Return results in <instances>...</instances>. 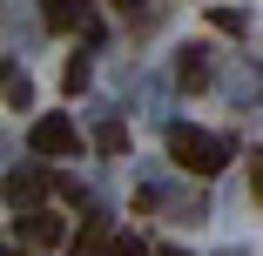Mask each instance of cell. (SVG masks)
Returning a JSON list of instances; mask_svg holds the SVG:
<instances>
[{"label": "cell", "instance_id": "obj_1", "mask_svg": "<svg viewBox=\"0 0 263 256\" xmlns=\"http://www.w3.org/2000/svg\"><path fill=\"white\" fill-rule=\"evenodd\" d=\"M169 162L189 169V175H223V169H230V142H216V135L176 122V128H169Z\"/></svg>", "mask_w": 263, "mask_h": 256}, {"label": "cell", "instance_id": "obj_2", "mask_svg": "<svg viewBox=\"0 0 263 256\" xmlns=\"http://www.w3.org/2000/svg\"><path fill=\"white\" fill-rule=\"evenodd\" d=\"M27 142H34V155H74V148H81V135H74L68 115H41L27 128Z\"/></svg>", "mask_w": 263, "mask_h": 256}, {"label": "cell", "instance_id": "obj_3", "mask_svg": "<svg viewBox=\"0 0 263 256\" xmlns=\"http://www.w3.org/2000/svg\"><path fill=\"white\" fill-rule=\"evenodd\" d=\"M47 189H54V175H41V169H14L7 175V202H14V209H41Z\"/></svg>", "mask_w": 263, "mask_h": 256}, {"label": "cell", "instance_id": "obj_4", "mask_svg": "<svg viewBox=\"0 0 263 256\" xmlns=\"http://www.w3.org/2000/svg\"><path fill=\"white\" fill-rule=\"evenodd\" d=\"M61 236H68V229H61L54 216H47V209H27V216H21V243H34V249H47V243H61Z\"/></svg>", "mask_w": 263, "mask_h": 256}, {"label": "cell", "instance_id": "obj_5", "mask_svg": "<svg viewBox=\"0 0 263 256\" xmlns=\"http://www.w3.org/2000/svg\"><path fill=\"white\" fill-rule=\"evenodd\" d=\"M47 27H54V34L88 27V0H47Z\"/></svg>", "mask_w": 263, "mask_h": 256}, {"label": "cell", "instance_id": "obj_6", "mask_svg": "<svg viewBox=\"0 0 263 256\" xmlns=\"http://www.w3.org/2000/svg\"><path fill=\"white\" fill-rule=\"evenodd\" d=\"M0 94H7L14 108H27V101H34V81H27L21 68H0Z\"/></svg>", "mask_w": 263, "mask_h": 256}, {"label": "cell", "instance_id": "obj_7", "mask_svg": "<svg viewBox=\"0 0 263 256\" xmlns=\"http://www.w3.org/2000/svg\"><path fill=\"white\" fill-rule=\"evenodd\" d=\"M176 74H182V88H189V94H196V88H209V68H202V47H182V68H176Z\"/></svg>", "mask_w": 263, "mask_h": 256}, {"label": "cell", "instance_id": "obj_8", "mask_svg": "<svg viewBox=\"0 0 263 256\" xmlns=\"http://www.w3.org/2000/svg\"><path fill=\"white\" fill-rule=\"evenodd\" d=\"M74 256H101V249H108V229H101V223H88V229H74V243H68Z\"/></svg>", "mask_w": 263, "mask_h": 256}, {"label": "cell", "instance_id": "obj_9", "mask_svg": "<svg viewBox=\"0 0 263 256\" xmlns=\"http://www.w3.org/2000/svg\"><path fill=\"white\" fill-rule=\"evenodd\" d=\"M101 256H148V243H142V236H128V229H122V236H108V249H101Z\"/></svg>", "mask_w": 263, "mask_h": 256}, {"label": "cell", "instance_id": "obj_10", "mask_svg": "<svg viewBox=\"0 0 263 256\" xmlns=\"http://www.w3.org/2000/svg\"><path fill=\"white\" fill-rule=\"evenodd\" d=\"M95 142H101V155H115V148H128V128H122V122H108Z\"/></svg>", "mask_w": 263, "mask_h": 256}, {"label": "cell", "instance_id": "obj_11", "mask_svg": "<svg viewBox=\"0 0 263 256\" xmlns=\"http://www.w3.org/2000/svg\"><path fill=\"white\" fill-rule=\"evenodd\" d=\"M209 21H216L223 34H243V14H236V7H209Z\"/></svg>", "mask_w": 263, "mask_h": 256}, {"label": "cell", "instance_id": "obj_12", "mask_svg": "<svg viewBox=\"0 0 263 256\" xmlns=\"http://www.w3.org/2000/svg\"><path fill=\"white\" fill-rule=\"evenodd\" d=\"M61 88H68V94H81V88H88V68H81V61H68V68H61Z\"/></svg>", "mask_w": 263, "mask_h": 256}, {"label": "cell", "instance_id": "obj_13", "mask_svg": "<svg viewBox=\"0 0 263 256\" xmlns=\"http://www.w3.org/2000/svg\"><path fill=\"white\" fill-rule=\"evenodd\" d=\"M250 182H256V202H263V148L250 155Z\"/></svg>", "mask_w": 263, "mask_h": 256}, {"label": "cell", "instance_id": "obj_14", "mask_svg": "<svg viewBox=\"0 0 263 256\" xmlns=\"http://www.w3.org/2000/svg\"><path fill=\"white\" fill-rule=\"evenodd\" d=\"M0 256H21V249H0Z\"/></svg>", "mask_w": 263, "mask_h": 256}]
</instances>
